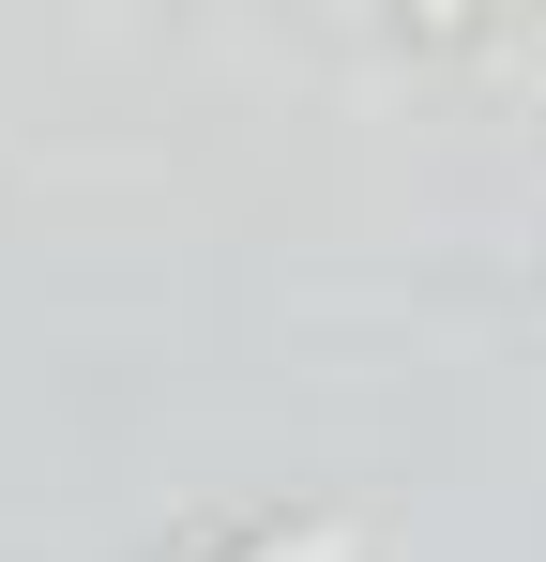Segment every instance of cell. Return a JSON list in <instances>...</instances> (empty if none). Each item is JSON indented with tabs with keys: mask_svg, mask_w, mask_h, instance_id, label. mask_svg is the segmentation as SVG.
<instances>
[{
	"mask_svg": "<svg viewBox=\"0 0 546 562\" xmlns=\"http://www.w3.org/2000/svg\"><path fill=\"white\" fill-rule=\"evenodd\" d=\"M259 562H304V548H259Z\"/></svg>",
	"mask_w": 546,
	"mask_h": 562,
	"instance_id": "6da1fadb",
	"label": "cell"
}]
</instances>
